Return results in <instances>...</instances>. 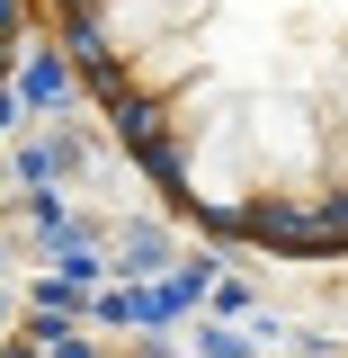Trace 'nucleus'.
Masks as SVG:
<instances>
[{
  "mask_svg": "<svg viewBox=\"0 0 348 358\" xmlns=\"http://www.w3.org/2000/svg\"><path fill=\"white\" fill-rule=\"evenodd\" d=\"M54 27L179 215L348 260V0H54Z\"/></svg>",
  "mask_w": 348,
  "mask_h": 358,
  "instance_id": "1",
  "label": "nucleus"
},
{
  "mask_svg": "<svg viewBox=\"0 0 348 358\" xmlns=\"http://www.w3.org/2000/svg\"><path fill=\"white\" fill-rule=\"evenodd\" d=\"M18 27H27V0H0V72H9V45H18Z\"/></svg>",
  "mask_w": 348,
  "mask_h": 358,
  "instance_id": "2",
  "label": "nucleus"
}]
</instances>
